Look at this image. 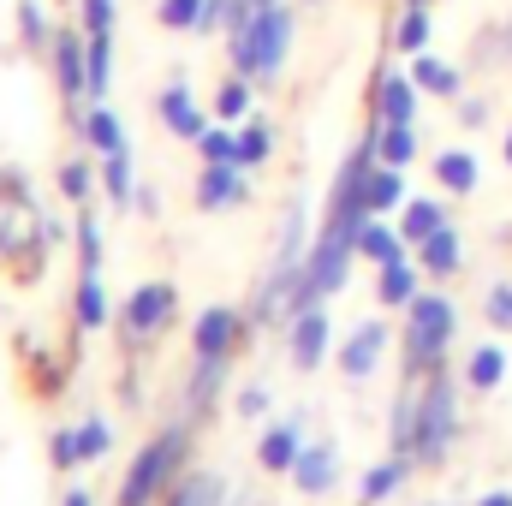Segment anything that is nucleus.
I'll return each instance as SVG.
<instances>
[{
    "label": "nucleus",
    "instance_id": "1",
    "mask_svg": "<svg viewBox=\"0 0 512 506\" xmlns=\"http://www.w3.org/2000/svg\"><path fill=\"white\" fill-rule=\"evenodd\" d=\"M191 411L185 417H173L161 435H149L137 453H131L126 477H120V495L114 506H161L173 489H179V477H185V459H191Z\"/></svg>",
    "mask_w": 512,
    "mask_h": 506
},
{
    "label": "nucleus",
    "instance_id": "2",
    "mask_svg": "<svg viewBox=\"0 0 512 506\" xmlns=\"http://www.w3.org/2000/svg\"><path fill=\"white\" fill-rule=\"evenodd\" d=\"M459 429H465V381L453 376L447 364L423 376V405H417V441H411V459L423 471H441L459 447Z\"/></svg>",
    "mask_w": 512,
    "mask_h": 506
},
{
    "label": "nucleus",
    "instance_id": "3",
    "mask_svg": "<svg viewBox=\"0 0 512 506\" xmlns=\"http://www.w3.org/2000/svg\"><path fill=\"white\" fill-rule=\"evenodd\" d=\"M459 340V304L447 292H417L411 310H405V328H399V364L405 376H429L447 364Z\"/></svg>",
    "mask_w": 512,
    "mask_h": 506
},
{
    "label": "nucleus",
    "instance_id": "4",
    "mask_svg": "<svg viewBox=\"0 0 512 506\" xmlns=\"http://www.w3.org/2000/svg\"><path fill=\"white\" fill-rule=\"evenodd\" d=\"M292 30H298V12L286 0L274 6H256V18L227 36V54H233V72H245L251 84H274L286 72V54H292Z\"/></svg>",
    "mask_w": 512,
    "mask_h": 506
},
{
    "label": "nucleus",
    "instance_id": "5",
    "mask_svg": "<svg viewBox=\"0 0 512 506\" xmlns=\"http://www.w3.org/2000/svg\"><path fill=\"white\" fill-rule=\"evenodd\" d=\"M173 316H179V286H173V280H143L126 304H120L126 340H155Z\"/></svg>",
    "mask_w": 512,
    "mask_h": 506
},
{
    "label": "nucleus",
    "instance_id": "6",
    "mask_svg": "<svg viewBox=\"0 0 512 506\" xmlns=\"http://www.w3.org/2000/svg\"><path fill=\"white\" fill-rule=\"evenodd\" d=\"M328 352H334V322H328V304H310V310H298L292 322H286V358H292V370H322L328 364Z\"/></svg>",
    "mask_w": 512,
    "mask_h": 506
},
{
    "label": "nucleus",
    "instance_id": "7",
    "mask_svg": "<svg viewBox=\"0 0 512 506\" xmlns=\"http://www.w3.org/2000/svg\"><path fill=\"white\" fill-rule=\"evenodd\" d=\"M245 328H251L245 310H233V304H209V310L197 316V328H191V358H239Z\"/></svg>",
    "mask_w": 512,
    "mask_h": 506
},
{
    "label": "nucleus",
    "instance_id": "8",
    "mask_svg": "<svg viewBox=\"0 0 512 506\" xmlns=\"http://www.w3.org/2000/svg\"><path fill=\"white\" fill-rule=\"evenodd\" d=\"M417 102H423V90H417L411 72L376 66V78H370V114L382 126H417Z\"/></svg>",
    "mask_w": 512,
    "mask_h": 506
},
{
    "label": "nucleus",
    "instance_id": "9",
    "mask_svg": "<svg viewBox=\"0 0 512 506\" xmlns=\"http://www.w3.org/2000/svg\"><path fill=\"white\" fill-rule=\"evenodd\" d=\"M251 203V173L239 167V161H203V173H197V209L203 215H227V209H245Z\"/></svg>",
    "mask_w": 512,
    "mask_h": 506
},
{
    "label": "nucleus",
    "instance_id": "10",
    "mask_svg": "<svg viewBox=\"0 0 512 506\" xmlns=\"http://www.w3.org/2000/svg\"><path fill=\"white\" fill-rule=\"evenodd\" d=\"M48 72H54V90H60V102H90V90H84L90 66H84V30H78V24L54 30V48H48Z\"/></svg>",
    "mask_w": 512,
    "mask_h": 506
},
{
    "label": "nucleus",
    "instance_id": "11",
    "mask_svg": "<svg viewBox=\"0 0 512 506\" xmlns=\"http://www.w3.org/2000/svg\"><path fill=\"white\" fill-rule=\"evenodd\" d=\"M155 114H161V126L173 131V137H185V143H197L203 131L215 126V114L191 96V84L185 78H167L161 84V96H155Z\"/></svg>",
    "mask_w": 512,
    "mask_h": 506
},
{
    "label": "nucleus",
    "instance_id": "12",
    "mask_svg": "<svg viewBox=\"0 0 512 506\" xmlns=\"http://www.w3.org/2000/svg\"><path fill=\"white\" fill-rule=\"evenodd\" d=\"M387 346H393L387 322H358V328L346 334V346L334 352V358H340V376H346V381H370L376 370H382Z\"/></svg>",
    "mask_w": 512,
    "mask_h": 506
},
{
    "label": "nucleus",
    "instance_id": "13",
    "mask_svg": "<svg viewBox=\"0 0 512 506\" xmlns=\"http://www.w3.org/2000/svg\"><path fill=\"white\" fill-rule=\"evenodd\" d=\"M298 453H304V417H280V423H268L262 441H256V465L274 471V477H292Z\"/></svg>",
    "mask_w": 512,
    "mask_h": 506
},
{
    "label": "nucleus",
    "instance_id": "14",
    "mask_svg": "<svg viewBox=\"0 0 512 506\" xmlns=\"http://www.w3.org/2000/svg\"><path fill=\"white\" fill-rule=\"evenodd\" d=\"M417 405H423V376H399V393H393V405H387V453H405V459H411Z\"/></svg>",
    "mask_w": 512,
    "mask_h": 506
},
{
    "label": "nucleus",
    "instance_id": "15",
    "mask_svg": "<svg viewBox=\"0 0 512 506\" xmlns=\"http://www.w3.org/2000/svg\"><path fill=\"white\" fill-rule=\"evenodd\" d=\"M405 72L417 78V90H423V96H441V102H459V96H465V66L441 60L435 48L411 54V66H405Z\"/></svg>",
    "mask_w": 512,
    "mask_h": 506
},
{
    "label": "nucleus",
    "instance_id": "16",
    "mask_svg": "<svg viewBox=\"0 0 512 506\" xmlns=\"http://www.w3.org/2000/svg\"><path fill=\"white\" fill-rule=\"evenodd\" d=\"M292 483H298V495H328V489L340 483V453H334V441H304V453H298V465H292Z\"/></svg>",
    "mask_w": 512,
    "mask_h": 506
},
{
    "label": "nucleus",
    "instance_id": "17",
    "mask_svg": "<svg viewBox=\"0 0 512 506\" xmlns=\"http://www.w3.org/2000/svg\"><path fill=\"white\" fill-rule=\"evenodd\" d=\"M411 256H417V268H423L429 280H441V286H447V280L465 268V239H459V227L447 221L441 233H429V239H423V245H417Z\"/></svg>",
    "mask_w": 512,
    "mask_h": 506
},
{
    "label": "nucleus",
    "instance_id": "18",
    "mask_svg": "<svg viewBox=\"0 0 512 506\" xmlns=\"http://www.w3.org/2000/svg\"><path fill=\"white\" fill-rule=\"evenodd\" d=\"M233 376V358H191V381H185V411L191 417H209L221 387Z\"/></svg>",
    "mask_w": 512,
    "mask_h": 506
},
{
    "label": "nucleus",
    "instance_id": "19",
    "mask_svg": "<svg viewBox=\"0 0 512 506\" xmlns=\"http://www.w3.org/2000/svg\"><path fill=\"white\" fill-rule=\"evenodd\" d=\"M429 173H435V185H441L447 197H471V191L483 185V161H477L471 149H441V155H429Z\"/></svg>",
    "mask_w": 512,
    "mask_h": 506
},
{
    "label": "nucleus",
    "instance_id": "20",
    "mask_svg": "<svg viewBox=\"0 0 512 506\" xmlns=\"http://www.w3.org/2000/svg\"><path fill=\"white\" fill-rule=\"evenodd\" d=\"M423 268H417V256H405V262H387V268H376V304L382 310H411V298L423 292Z\"/></svg>",
    "mask_w": 512,
    "mask_h": 506
},
{
    "label": "nucleus",
    "instance_id": "21",
    "mask_svg": "<svg viewBox=\"0 0 512 506\" xmlns=\"http://www.w3.org/2000/svg\"><path fill=\"white\" fill-rule=\"evenodd\" d=\"M512 358L501 340H483V346H471V358H465V393H501V381H507Z\"/></svg>",
    "mask_w": 512,
    "mask_h": 506
},
{
    "label": "nucleus",
    "instance_id": "22",
    "mask_svg": "<svg viewBox=\"0 0 512 506\" xmlns=\"http://www.w3.org/2000/svg\"><path fill=\"white\" fill-rule=\"evenodd\" d=\"M447 221H453V215H447V203H441V197H405V209L393 215V227H399V239H405L411 251H417L429 233H441Z\"/></svg>",
    "mask_w": 512,
    "mask_h": 506
},
{
    "label": "nucleus",
    "instance_id": "23",
    "mask_svg": "<svg viewBox=\"0 0 512 506\" xmlns=\"http://www.w3.org/2000/svg\"><path fill=\"white\" fill-rule=\"evenodd\" d=\"M417 471V459H405V453H387V459H376L370 471H364V483H358V501L364 506H382L393 501L399 489H405V477Z\"/></svg>",
    "mask_w": 512,
    "mask_h": 506
},
{
    "label": "nucleus",
    "instance_id": "24",
    "mask_svg": "<svg viewBox=\"0 0 512 506\" xmlns=\"http://www.w3.org/2000/svg\"><path fill=\"white\" fill-rule=\"evenodd\" d=\"M387 42H393V54H405V60H411V54H423V48L435 42V12H429V6H405V0H399Z\"/></svg>",
    "mask_w": 512,
    "mask_h": 506
},
{
    "label": "nucleus",
    "instance_id": "25",
    "mask_svg": "<svg viewBox=\"0 0 512 506\" xmlns=\"http://www.w3.org/2000/svg\"><path fill=\"white\" fill-rule=\"evenodd\" d=\"M78 131H84V149H96V155L131 149V143H126V126H120V114H114L108 102H90V108L78 114Z\"/></svg>",
    "mask_w": 512,
    "mask_h": 506
},
{
    "label": "nucleus",
    "instance_id": "26",
    "mask_svg": "<svg viewBox=\"0 0 512 506\" xmlns=\"http://www.w3.org/2000/svg\"><path fill=\"white\" fill-rule=\"evenodd\" d=\"M358 256H364L370 268H387V262H405V256H411V245L399 239V227H393V221L370 215V221H364V233H358Z\"/></svg>",
    "mask_w": 512,
    "mask_h": 506
},
{
    "label": "nucleus",
    "instance_id": "27",
    "mask_svg": "<svg viewBox=\"0 0 512 506\" xmlns=\"http://www.w3.org/2000/svg\"><path fill=\"white\" fill-rule=\"evenodd\" d=\"M251 78L245 72H227L221 84H215V96H209V114H215V126H245L251 120Z\"/></svg>",
    "mask_w": 512,
    "mask_h": 506
},
{
    "label": "nucleus",
    "instance_id": "28",
    "mask_svg": "<svg viewBox=\"0 0 512 506\" xmlns=\"http://www.w3.org/2000/svg\"><path fill=\"white\" fill-rule=\"evenodd\" d=\"M72 316H78V328H84V334H96V328H108V286H102V274H84V268H78V292H72Z\"/></svg>",
    "mask_w": 512,
    "mask_h": 506
},
{
    "label": "nucleus",
    "instance_id": "29",
    "mask_svg": "<svg viewBox=\"0 0 512 506\" xmlns=\"http://www.w3.org/2000/svg\"><path fill=\"white\" fill-rule=\"evenodd\" d=\"M364 197H370V215H399L405 209V167H370V185H364Z\"/></svg>",
    "mask_w": 512,
    "mask_h": 506
},
{
    "label": "nucleus",
    "instance_id": "30",
    "mask_svg": "<svg viewBox=\"0 0 512 506\" xmlns=\"http://www.w3.org/2000/svg\"><path fill=\"white\" fill-rule=\"evenodd\" d=\"M161 506H227V477H215V471H185L179 489Z\"/></svg>",
    "mask_w": 512,
    "mask_h": 506
},
{
    "label": "nucleus",
    "instance_id": "31",
    "mask_svg": "<svg viewBox=\"0 0 512 506\" xmlns=\"http://www.w3.org/2000/svg\"><path fill=\"white\" fill-rule=\"evenodd\" d=\"M12 12H18V42H24L36 60H48V48H54V18H48V6H42V0H18Z\"/></svg>",
    "mask_w": 512,
    "mask_h": 506
},
{
    "label": "nucleus",
    "instance_id": "32",
    "mask_svg": "<svg viewBox=\"0 0 512 506\" xmlns=\"http://www.w3.org/2000/svg\"><path fill=\"white\" fill-rule=\"evenodd\" d=\"M376 120V114H370ZM376 161L382 167H411L417 161V126H382L376 120Z\"/></svg>",
    "mask_w": 512,
    "mask_h": 506
},
{
    "label": "nucleus",
    "instance_id": "33",
    "mask_svg": "<svg viewBox=\"0 0 512 506\" xmlns=\"http://www.w3.org/2000/svg\"><path fill=\"white\" fill-rule=\"evenodd\" d=\"M102 191H108V203H114V209H131V197H137L131 149H114V155H102Z\"/></svg>",
    "mask_w": 512,
    "mask_h": 506
},
{
    "label": "nucleus",
    "instance_id": "34",
    "mask_svg": "<svg viewBox=\"0 0 512 506\" xmlns=\"http://www.w3.org/2000/svg\"><path fill=\"white\" fill-rule=\"evenodd\" d=\"M268 161H274V126L251 114V120L239 126V167L256 173V167H268Z\"/></svg>",
    "mask_w": 512,
    "mask_h": 506
},
{
    "label": "nucleus",
    "instance_id": "35",
    "mask_svg": "<svg viewBox=\"0 0 512 506\" xmlns=\"http://www.w3.org/2000/svg\"><path fill=\"white\" fill-rule=\"evenodd\" d=\"M471 72H501L507 66V36H501V24H483L477 36H471V60H465Z\"/></svg>",
    "mask_w": 512,
    "mask_h": 506
},
{
    "label": "nucleus",
    "instance_id": "36",
    "mask_svg": "<svg viewBox=\"0 0 512 506\" xmlns=\"http://www.w3.org/2000/svg\"><path fill=\"white\" fill-rule=\"evenodd\" d=\"M72 239H78V268L84 274H102V221L90 209H78V233Z\"/></svg>",
    "mask_w": 512,
    "mask_h": 506
},
{
    "label": "nucleus",
    "instance_id": "37",
    "mask_svg": "<svg viewBox=\"0 0 512 506\" xmlns=\"http://www.w3.org/2000/svg\"><path fill=\"white\" fill-rule=\"evenodd\" d=\"M203 12H209V0H161L155 24L161 30H203Z\"/></svg>",
    "mask_w": 512,
    "mask_h": 506
},
{
    "label": "nucleus",
    "instance_id": "38",
    "mask_svg": "<svg viewBox=\"0 0 512 506\" xmlns=\"http://www.w3.org/2000/svg\"><path fill=\"white\" fill-rule=\"evenodd\" d=\"M483 322L495 334H512V280H489L483 286Z\"/></svg>",
    "mask_w": 512,
    "mask_h": 506
},
{
    "label": "nucleus",
    "instance_id": "39",
    "mask_svg": "<svg viewBox=\"0 0 512 506\" xmlns=\"http://www.w3.org/2000/svg\"><path fill=\"white\" fill-rule=\"evenodd\" d=\"M197 155L215 167V161H239V126H209L197 137Z\"/></svg>",
    "mask_w": 512,
    "mask_h": 506
},
{
    "label": "nucleus",
    "instance_id": "40",
    "mask_svg": "<svg viewBox=\"0 0 512 506\" xmlns=\"http://www.w3.org/2000/svg\"><path fill=\"white\" fill-rule=\"evenodd\" d=\"M90 191H96V167H90V161H66V167H60V197L84 209Z\"/></svg>",
    "mask_w": 512,
    "mask_h": 506
},
{
    "label": "nucleus",
    "instance_id": "41",
    "mask_svg": "<svg viewBox=\"0 0 512 506\" xmlns=\"http://www.w3.org/2000/svg\"><path fill=\"white\" fill-rule=\"evenodd\" d=\"M108 447H114V429H108L102 417H90V423H78V459H84V465H96V459H108Z\"/></svg>",
    "mask_w": 512,
    "mask_h": 506
},
{
    "label": "nucleus",
    "instance_id": "42",
    "mask_svg": "<svg viewBox=\"0 0 512 506\" xmlns=\"http://www.w3.org/2000/svg\"><path fill=\"white\" fill-rule=\"evenodd\" d=\"M114 18H120L114 0H78V30L84 36H114Z\"/></svg>",
    "mask_w": 512,
    "mask_h": 506
},
{
    "label": "nucleus",
    "instance_id": "43",
    "mask_svg": "<svg viewBox=\"0 0 512 506\" xmlns=\"http://www.w3.org/2000/svg\"><path fill=\"white\" fill-rule=\"evenodd\" d=\"M48 459H54V471H78V465H84V459H78V429H54Z\"/></svg>",
    "mask_w": 512,
    "mask_h": 506
},
{
    "label": "nucleus",
    "instance_id": "44",
    "mask_svg": "<svg viewBox=\"0 0 512 506\" xmlns=\"http://www.w3.org/2000/svg\"><path fill=\"white\" fill-rule=\"evenodd\" d=\"M459 126H465V131L489 126V96H459Z\"/></svg>",
    "mask_w": 512,
    "mask_h": 506
},
{
    "label": "nucleus",
    "instance_id": "45",
    "mask_svg": "<svg viewBox=\"0 0 512 506\" xmlns=\"http://www.w3.org/2000/svg\"><path fill=\"white\" fill-rule=\"evenodd\" d=\"M239 417H268V387H239Z\"/></svg>",
    "mask_w": 512,
    "mask_h": 506
},
{
    "label": "nucleus",
    "instance_id": "46",
    "mask_svg": "<svg viewBox=\"0 0 512 506\" xmlns=\"http://www.w3.org/2000/svg\"><path fill=\"white\" fill-rule=\"evenodd\" d=\"M477 506H512V489H489V495H483Z\"/></svg>",
    "mask_w": 512,
    "mask_h": 506
},
{
    "label": "nucleus",
    "instance_id": "47",
    "mask_svg": "<svg viewBox=\"0 0 512 506\" xmlns=\"http://www.w3.org/2000/svg\"><path fill=\"white\" fill-rule=\"evenodd\" d=\"M501 36H507V72H512V12L501 18Z\"/></svg>",
    "mask_w": 512,
    "mask_h": 506
},
{
    "label": "nucleus",
    "instance_id": "48",
    "mask_svg": "<svg viewBox=\"0 0 512 506\" xmlns=\"http://www.w3.org/2000/svg\"><path fill=\"white\" fill-rule=\"evenodd\" d=\"M66 506H96V501H90V489H72V495H66Z\"/></svg>",
    "mask_w": 512,
    "mask_h": 506
},
{
    "label": "nucleus",
    "instance_id": "49",
    "mask_svg": "<svg viewBox=\"0 0 512 506\" xmlns=\"http://www.w3.org/2000/svg\"><path fill=\"white\" fill-rule=\"evenodd\" d=\"M501 161L512 167V126H507V137H501Z\"/></svg>",
    "mask_w": 512,
    "mask_h": 506
},
{
    "label": "nucleus",
    "instance_id": "50",
    "mask_svg": "<svg viewBox=\"0 0 512 506\" xmlns=\"http://www.w3.org/2000/svg\"><path fill=\"white\" fill-rule=\"evenodd\" d=\"M405 6H435V0H405Z\"/></svg>",
    "mask_w": 512,
    "mask_h": 506
},
{
    "label": "nucleus",
    "instance_id": "51",
    "mask_svg": "<svg viewBox=\"0 0 512 506\" xmlns=\"http://www.w3.org/2000/svg\"><path fill=\"white\" fill-rule=\"evenodd\" d=\"M256 6H274V0H256Z\"/></svg>",
    "mask_w": 512,
    "mask_h": 506
},
{
    "label": "nucleus",
    "instance_id": "52",
    "mask_svg": "<svg viewBox=\"0 0 512 506\" xmlns=\"http://www.w3.org/2000/svg\"><path fill=\"white\" fill-rule=\"evenodd\" d=\"M429 506H447V501H429Z\"/></svg>",
    "mask_w": 512,
    "mask_h": 506
}]
</instances>
